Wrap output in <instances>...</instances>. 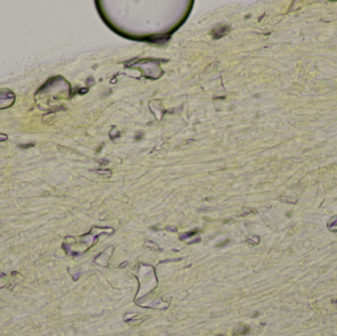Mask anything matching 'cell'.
<instances>
[{"instance_id":"obj_1","label":"cell","mask_w":337,"mask_h":336,"mask_svg":"<svg viewBox=\"0 0 337 336\" xmlns=\"http://www.w3.org/2000/svg\"><path fill=\"white\" fill-rule=\"evenodd\" d=\"M15 102V95L13 92L7 89L0 90V109L11 107Z\"/></svg>"},{"instance_id":"obj_2","label":"cell","mask_w":337,"mask_h":336,"mask_svg":"<svg viewBox=\"0 0 337 336\" xmlns=\"http://www.w3.org/2000/svg\"><path fill=\"white\" fill-rule=\"evenodd\" d=\"M229 31H230V28L227 27V26H220V27L215 28L212 34H213L214 38H221L226 35Z\"/></svg>"},{"instance_id":"obj_3","label":"cell","mask_w":337,"mask_h":336,"mask_svg":"<svg viewBox=\"0 0 337 336\" xmlns=\"http://www.w3.org/2000/svg\"><path fill=\"white\" fill-rule=\"evenodd\" d=\"M250 326L247 325H241L239 326L237 329H235L234 331V335L235 336H242V335H245L247 334L248 332H250Z\"/></svg>"},{"instance_id":"obj_4","label":"cell","mask_w":337,"mask_h":336,"mask_svg":"<svg viewBox=\"0 0 337 336\" xmlns=\"http://www.w3.org/2000/svg\"><path fill=\"white\" fill-rule=\"evenodd\" d=\"M198 232H199V230L195 229L194 231H191V232H188V233H185V234H181L180 236V241H185V240L189 239L190 237H193L194 235H196Z\"/></svg>"},{"instance_id":"obj_5","label":"cell","mask_w":337,"mask_h":336,"mask_svg":"<svg viewBox=\"0 0 337 336\" xmlns=\"http://www.w3.org/2000/svg\"><path fill=\"white\" fill-rule=\"evenodd\" d=\"M259 242H260V239L257 236H248L247 237V242L252 244V246H256V244H259Z\"/></svg>"},{"instance_id":"obj_6","label":"cell","mask_w":337,"mask_h":336,"mask_svg":"<svg viewBox=\"0 0 337 336\" xmlns=\"http://www.w3.org/2000/svg\"><path fill=\"white\" fill-rule=\"evenodd\" d=\"M145 246H146L148 248L152 249V250H160L159 246H158L156 244H154V242H152L150 241H147L146 242H145Z\"/></svg>"},{"instance_id":"obj_7","label":"cell","mask_w":337,"mask_h":336,"mask_svg":"<svg viewBox=\"0 0 337 336\" xmlns=\"http://www.w3.org/2000/svg\"><path fill=\"white\" fill-rule=\"evenodd\" d=\"M335 226H337V216L332 218L331 221L328 224V228H332V227H335Z\"/></svg>"},{"instance_id":"obj_8","label":"cell","mask_w":337,"mask_h":336,"mask_svg":"<svg viewBox=\"0 0 337 336\" xmlns=\"http://www.w3.org/2000/svg\"><path fill=\"white\" fill-rule=\"evenodd\" d=\"M99 174L101 175H104V176H107V177H109L111 175V172L109 171V170H99V171H97Z\"/></svg>"},{"instance_id":"obj_9","label":"cell","mask_w":337,"mask_h":336,"mask_svg":"<svg viewBox=\"0 0 337 336\" xmlns=\"http://www.w3.org/2000/svg\"><path fill=\"white\" fill-rule=\"evenodd\" d=\"M229 242H230V240H229V239H227V240H226V242H220V244H217V246H218V248H222V246H227V244H228Z\"/></svg>"},{"instance_id":"obj_10","label":"cell","mask_w":337,"mask_h":336,"mask_svg":"<svg viewBox=\"0 0 337 336\" xmlns=\"http://www.w3.org/2000/svg\"><path fill=\"white\" fill-rule=\"evenodd\" d=\"M166 230H167V231H170V232H176V227H173V226L166 227Z\"/></svg>"},{"instance_id":"obj_11","label":"cell","mask_w":337,"mask_h":336,"mask_svg":"<svg viewBox=\"0 0 337 336\" xmlns=\"http://www.w3.org/2000/svg\"><path fill=\"white\" fill-rule=\"evenodd\" d=\"M7 139V136L5 134H0V141H5Z\"/></svg>"},{"instance_id":"obj_12","label":"cell","mask_w":337,"mask_h":336,"mask_svg":"<svg viewBox=\"0 0 337 336\" xmlns=\"http://www.w3.org/2000/svg\"><path fill=\"white\" fill-rule=\"evenodd\" d=\"M218 336H224V335H222V334H219Z\"/></svg>"}]
</instances>
